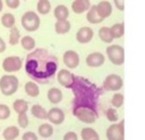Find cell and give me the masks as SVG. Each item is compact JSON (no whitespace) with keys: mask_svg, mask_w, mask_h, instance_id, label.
<instances>
[{"mask_svg":"<svg viewBox=\"0 0 145 140\" xmlns=\"http://www.w3.org/2000/svg\"><path fill=\"white\" fill-rule=\"evenodd\" d=\"M70 22L67 19V20H57L56 24H54V31L58 33V34H66L70 31Z\"/></svg>","mask_w":145,"mask_h":140,"instance_id":"cell-21","label":"cell"},{"mask_svg":"<svg viewBox=\"0 0 145 140\" xmlns=\"http://www.w3.org/2000/svg\"><path fill=\"white\" fill-rule=\"evenodd\" d=\"M20 32L17 27H12L10 28V32H9V43L11 46H16L18 42H20Z\"/></svg>","mask_w":145,"mask_h":140,"instance_id":"cell-32","label":"cell"},{"mask_svg":"<svg viewBox=\"0 0 145 140\" xmlns=\"http://www.w3.org/2000/svg\"><path fill=\"white\" fill-rule=\"evenodd\" d=\"M12 108L19 115V114H24L28 110V102L24 99H16L12 104Z\"/></svg>","mask_w":145,"mask_h":140,"instance_id":"cell-25","label":"cell"},{"mask_svg":"<svg viewBox=\"0 0 145 140\" xmlns=\"http://www.w3.org/2000/svg\"><path fill=\"white\" fill-rule=\"evenodd\" d=\"M18 135H19V129L15 125L7 126L2 132V137L5 140H15L16 138H18Z\"/></svg>","mask_w":145,"mask_h":140,"instance_id":"cell-20","label":"cell"},{"mask_svg":"<svg viewBox=\"0 0 145 140\" xmlns=\"http://www.w3.org/2000/svg\"><path fill=\"white\" fill-rule=\"evenodd\" d=\"M37 132L42 138H50L53 134V127L49 123H43L39 126Z\"/></svg>","mask_w":145,"mask_h":140,"instance_id":"cell-29","label":"cell"},{"mask_svg":"<svg viewBox=\"0 0 145 140\" xmlns=\"http://www.w3.org/2000/svg\"><path fill=\"white\" fill-rule=\"evenodd\" d=\"M36 9H37V13L41 14V15H46L50 13L51 10V3L50 1L48 0H40L36 5Z\"/></svg>","mask_w":145,"mask_h":140,"instance_id":"cell-30","label":"cell"},{"mask_svg":"<svg viewBox=\"0 0 145 140\" xmlns=\"http://www.w3.org/2000/svg\"><path fill=\"white\" fill-rule=\"evenodd\" d=\"M74 115L83 123L86 124H92L97 120V112L91 109V108H85V107H78V108H72Z\"/></svg>","mask_w":145,"mask_h":140,"instance_id":"cell-6","label":"cell"},{"mask_svg":"<svg viewBox=\"0 0 145 140\" xmlns=\"http://www.w3.org/2000/svg\"><path fill=\"white\" fill-rule=\"evenodd\" d=\"M86 19L88 23L91 24H99L103 20V18L99 15L97 13V9H96V5H93L91 6V8L88 9L87 14H86Z\"/></svg>","mask_w":145,"mask_h":140,"instance_id":"cell-17","label":"cell"},{"mask_svg":"<svg viewBox=\"0 0 145 140\" xmlns=\"http://www.w3.org/2000/svg\"><path fill=\"white\" fill-rule=\"evenodd\" d=\"M105 57L101 52H92L86 57V64L89 67H100L104 64Z\"/></svg>","mask_w":145,"mask_h":140,"instance_id":"cell-14","label":"cell"},{"mask_svg":"<svg viewBox=\"0 0 145 140\" xmlns=\"http://www.w3.org/2000/svg\"><path fill=\"white\" fill-rule=\"evenodd\" d=\"M122 85H123V81L121 76L117 74H109L103 82V88L108 91H118L122 88Z\"/></svg>","mask_w":145,"mask_h":140,"instance_id":"cell-9","label":"cell"},{"mask_svg":"<svg viewBox=\"0 0 145 140\" xmlns=\"http://www.w3.org/2000/svg\"><path fill=\"white\" fill-rule=\"evenodd\" d=\"M5 3H6V6H7L8 8H10V9H16V8L19 7L20 1H19V0H6Z\"/></svg>","mask_w":145,"mask_h":140,"instance_id":"cell-38","label":"cell"},{"mask_svg":"<svg viewBox=\"0 0 145 140\" xmlns=\"http://www.w3.org/2000/svg\"><path fill=\"white\" fill-rule=\"evenodd\" d=\"M62 59H63L65 65L68 68H70V69H74V68H76L79 65V56H78V53L75 50H67V51H65Z\"/></svg>","mask_w":145,"mask_h":140,"instance_id":"cell-11","label":"cell"},{"mask_svg":"<svg viewBox=\"0 0 145 140\" xmlns=\"http://www.w3.org/2000/svg\"><path fill=\"white\" fill-rule=\"evenodd\" d=\"M99 36L100 39L105 42V43H111L113 41V36H112V33H111V28L108 27V26H103L100 28L99 31Z\"/></svg>","mask_w":145,"mask_h":140,"instance_id":"cell-26","label":"cell"},{"mask_svg":"<svg viewBox=\"0 0 145 140\" xmlns=\"http://www.w3.org/2000/svg\"><path fill=\"white\" fill-rule=\"evenodd\" d=\"M22 140H39V138L34 132L27 131L22 135Z\"/></svg>","mask_w":145,"mask_h":140,"instance_id":"cell-37","label":"cell"},{"mask_svg":"<svg viewBox=\"0 0 145 140\" xmlns=\"http://www.w3.org/2000/svg\"><path fill=\"white\" fill-rule=\"evenodd\" d=\"M91 8V2L88 0H76L71 3V9L75 14H83L85 11H88Z\"/></svg>","mask_w":145,"mask_h":140,"instance_id":"cell-15","label":"cell"},{"mask_svg":"<svg viewBox=\"0 0 145 140\" xmlns=\"http://www.w3.org/2000/svg\"><path fill=\"white\" fill-rule=\"evenodd\" d=\"M83 140H99L97 132L92 127H84L80 132Z\"/></svg>","mask_w":145,"mask_h":140,"instance_id":"cell-28","label":"cell"},{"mask_svg":"<svg viewBox=\"0 0 145 140\" xmlns=\"http://www.w3.org/2000/svg\"><path fill=\"white\" fill-rule=\"evenodd\" d=\"M53 15L57 20H67L69 16V10L65 5H58L53 10Z\"/></svg>","mask_w":145,"mask_h":140,"instance_id":"cell-19","label":"cell"},{"mask_svg":"<svg viewBox=\"0 0 145 140\" xmlns=\"http://www.w3.org/2000/svg\"><path fill=\"white\" fill-rule=\"evenodd\" d=\"M123 101H125V97H123L122 93H119V92L114 93V94L112 96V98H111V104H112L113 108H119V107H121V106L123 105Z\"/></svg>","mask_w":145,"mask_h":140,"instance_id":"cell-33","label":"cell"},{"mask_svg":"<svg viewBox=\"0 0 145 140\" xmlns=\"http://www.w3.org/2000/svg\"><path fill=\"white\" fill-rule=\"evenodd\" d=\"M48 99L50 102L52 104H59L61 100H62V91L59 89V88H51L49 91H48Z\"/></svg>","mask_w":145,"mask_h":140,"instance_id":"cell-18","label":"cell"},{"mask_svg":"<svg viewBox=\"0 0 145 140\" xmlns=\"http://www.w3.org/2000/svg\"><path fill=\"white\" fill-rule=\"evenodd\" d=\"M24 89H25L26 94L29 96V97H32V98L37 97V96L40 94V88H39V85H37L35 82H33V81L26 82Z\"/></svg>","mask_w":145,"mask_h":140,"instance_id":"cell-22","label":"cell"},{"mask_svg":"<svg viewBox=\"0 0 145 140\" xmlns=\"http://www.w3.org/2000/svg\"><path fill=\"white\" fill-rule=\"evenodd\" d=\"M96 9L99 15L104 19L106 17H109L112 14V5L109 1H100L96 5Z\"/></svg>","mask_w":145,"mask_h":140,"instance_id":"cell-16","label":"cell"},{"mask_svg":"<svg viewBox=\"0 0 145 140\" xmlns=\"http://www.w3.org/2000/svg\"><path fill=\"white\" fill-rule=\"evenodd\" d=\"M106 56L109 60L114 65H122L125 61V50L119 44H111L110 47H106Z\"/></svg>","mask_w":145,"mask_h":140,"instance_id":"cell-5","label":"cell"},{"mask_svg":"<svg viewBox=\"0 0 145 140\" xmlns=\"http://www.w3.org/2000/svg\"><path fill=\"white\" fill-rule=\"evenodd\" d=\"M2 7H3V2L0 0V13H1V10H2Z\"/></svg>","mask_w":145,"mask_h":140,"instance_id":"cell-42","label":"cell"},{"mask_svg":"<svg viewBox=\"0 0 145 140\" xmlns=\"http://www.w3.org/2000/svg\"><path fill=\"white\" fill-rule=\"evenodd\" d=\"M23 66V60L18 56H8L2 60V69L7 73L18 72Z\"/></svg>","mask_w":145,"mask_h":140,"instance_id":"cell-8","label":"cell"},{"mask_svg":"<svg viewBox=\"0 0 145 140\" xmlns=\"http://www.w3.org/2000/svg\"><path fill=\"white\" fill-rule=\"evenodd\" d=\"M74 99L72 108L85 107L97 112L99 98L101 96V89L86 77L75 76L74 84L71 87Z\"/></svg>","mask_w":145,"mask_h":140,"instance_id":"cell-2","label":"cell"},{"mask_svg":"<svg viewBox=\"0 0 145 140\" xmlns=\"http://www.w3.org/2000/svg\"><path fill=\"white\" fill-rule=\"evenodd\" d=\"M48 120L51 124L59 125L65 121V113L59 107H53L50 110H48Z\"/></svg>","mask_w":145,"mask_h":140,"instance_id":"cell-12","label":"cell"},{"mask_svg":"<svg viewBox=\"0 0 145 140\" xmlns=\"http://www.w3.org/2000/svg\"><path fill=\"white\" fill-rule=\"evenodd\" d=\"M1 25L6 28H12L15 27V23H16V19H15V16L11 14V13H5L2 16H1Z\"/></svg>","mask_w":145,"mask_h":140,"instance_id":"cell-24","label":"cell"},{"mask_svg":"<svg viewBox=\"0 0 145 140\" xmlns=\"http://www.w3.org/2000/svg\"><path fill=\"white\" fill-rule=\"evenodd\" d=\"M57 80L60 83V85H62L63 88L71 89V87L74 84L75 75L69 69H60L57 74Z\"/></svg>","mask_w":145,"mask_h":140,"instance_id":"cell-10","label":"cell"},{"mask_svg":"<svg viewBox=\"0 0 145 140\" xmlns=\"http://www.w3.org/2000/svg\"><path fill=\"white\" fill-rule=\"evenodd\" d=\"M19 81L12 74H5L0 77V91L3 96H12L18 90Z\"/></svg>","mask_w":145,"mask_h":140,"instance_id":"cell-3","label":"cell"},{"mask_svg":"<svg viewBox=\"0 0 145 140\" xmlns=\"http://www.w3.org/2000/svg\"><path fill=\"white\" fill-rule=\"evenodd\" d=\"M31 113L34 117L39 120H46L48 118V110L43 108L41 105H33L31 108Z\"/></svg>","mask_w":145,"mask_h":140,"instance_id":"cell-23","label":"cell"},{"mask_svg":"<svg viewBox=\"0 0 145 140\" xmlns=\"http://www.w3.org/2000/svg\"><path fill=\"white\" fill-rule=\"evenodd\" d=\"M114 5H116V7L120 11H123L125 10V1H122V0H116L114 1Z\"/></svg>","mask_w":145,"mask_h":140,"instance_id":"cell-40","label":"cell"},{"mask_svg":"<svg viewBox=\"0 0 145 140\" xmlns=\"http://www.w3.org/2000/svg\"><path fill=\"white\" fill-rule=\"evenodd\" d=\"M20 44L23 47V49L27 50V51H33L35 50V40L34 38L29 36V35H25L20 39Z\"/></svg>","mask_w":145,"mask_h":140,"instance_id":"cell-27","label":"cell"},{"mask_svg":"<svg viewBox=\"0 0 145 140\" xmlns=\"http://www.w3.org/2000/svg\"><path fill=\"white\" fill-rule=\"evenodd\" d=\"M58 58L43 48H37L26 56V74L35 82L45 84L57 73Z\"/></svg>","mask_w":145,"mask_h":140,"instance_id":"cell-1","label":"cell"},{"mask_svg":"<svg viewBox=\"0 0 145 140\" xmlns=\"http://www.w3.org/2000/svg\"><path fill=\"white\" fill-rule=\"evenodd\" d=\"M125 121L111 124L105 132L108 140H125Z\"/></svg>","mask_w":145,"mask_h":140,"instance_id":"cell-7","label":"cell"},{"mask_svg":"<svg viewBox=\"0 0 145 140\" xmlns=\"http://www.w3.org/2000/svg\"><path fill=\"white\" fill-rule=\"evenodd\" d=\"M6 48H7V47H6V42H5V40L0 36V53L3 52V51L6 50Z\"/></svg>","mask_w":145,"mask_h":140,"instance_id":"cell-41","label":"cell"},{"mask_svg":"<svg viewBox=\"0 0 145 140\" xmlns=\"http://www.w3.org/2000/svg\"><path fill=\"white\" fill-rule=\"evenodd\" d=\"M17 122H18L19 127H22V129L27 127V126H28V123H29L27 114H26V113H24V114H19L18 117H17Z\"/></svg>","mask_w":145,"mask_h":140,"instance_id":"cell-35","label":"cell"},{"mask_svg":"<svg viewBox=\"0 0 145 140\" xmlns=\"http://www.w3.org/2000/svg\"><path fill=\"white\" fill-rule=\"evenodd\" d=\"M10 113H11V110H10V108H9L8 105H6V104H0V120L5 121V120L9 118Z\"/></svg>","mask_w":145,"mask_h":140,"instance_id":"cell-34","label":"cell"},{"mask_svg":"<svg viewBox=\"0 0 145 140\" xmlns=\"http://www.w3.org/2000/svg\"><path fill=\"white\" fill-rule=\"evenodd\" d=\"M62 140H78V137H77L76 132H74V131H68L67 133H65Z\"/></svg>","mask_w":145,"mask_h":140,"instance_id":"cell-39","label":"cell"},{"mask_svg":"<svg viewBox=\"0 0 145 140\" xmlns=\"http://www.w3.org/2000/svg\"><path fill=\"white\" fill-rule=\"evenodd\" d=\"M20 23H22L23 28H25L27 32H35L40 27L41 20H40L39 15L35 11L27 10V11H25L23 14Z\"/></svg>","mask_w":145,"mask_h":140,"instance_id":"cell-4","label":"cell"},{"mask_svg":"<svg viewBox=\"0 0 145 140\" xmlns=\"http://www.w3.org/2000/svg\"><path fill=\"white\" fill-rule=\"evenodd\" d=\"M105 116L108 118V121L110 122H117L118 121V113L116 110V108H108L105 112Z\"/></svg>","mask_w":145,"mask_h":140,"instance_id":"cell-36","label":"cell"},{"mask_svg":"<svg viewBox=\"0 0 145 140\" xmlns=\"http://www.w3.org/2000/svg\"><path fill=\"white\" fill-rule=\"evenodd\" d=\"M94 32L93 28L89 26H83L80 27L76 33V40L79 43H88L93 39Z\"/></svg>","mask_w":145,"mask_h":140,"instance_id":"cell-13","label":"cell"},{"mask_svg":"<svg viewBox=\"0 0 145 140\" xmlns=\"http://www.w3.org/2000/svg\"><path fill=\"white\" fill-rule=\"evenodd\" d=\"M111 33H112V36L113 39H119L125 33V26H123V23H117L114 25H112L111 27Z\"/></svg>","mask_w":145,"mask_h":140,"instance_id":"cell-31","label":"cell"}]
</instances>
